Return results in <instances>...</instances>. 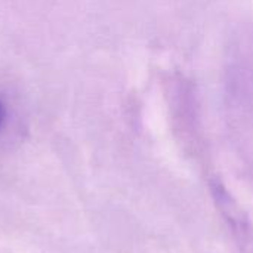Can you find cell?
<instances>
[{"label": "cell", "instance_id": "6da1fadb", "mask_svg": "<svg viewBox=\"0 0 253 253\" xmlns=\"http://www.w3.org/2000/svg\"><path fill=\"white\" fill-rule=\"evenodd\" d=\"M1 117H3V107H1V104H0V122H1Z\"/></svg>", "mask_w": 253, "mask_h": 253}]
</instances>
